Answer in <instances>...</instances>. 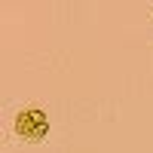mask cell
<instances>
[{
  "instance_id": "1",
  "label": "cell",
  "mask_w": 153,
  "mask_h": 153,
  "mask_svg": "<svg viewBox=\"0 0 153 153\" xmlns=\"http://www.w3.org/2000/svg\"><path fill=\"white\" fill-rule=\"evenodd\" d=\"M49 123H46V113L43 110H22L19 120H16V132L25 138V141H40V138L46 135Z\"/></svg>"
}]
</instances>
